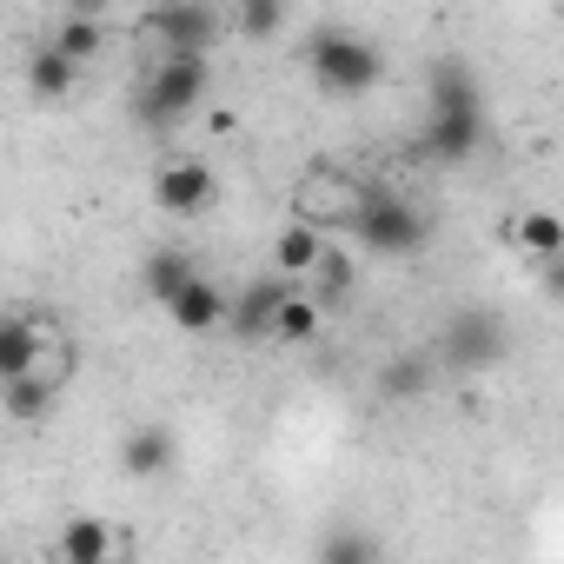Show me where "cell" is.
I'll return each mask as SVG.
<instances>
[{"label":"cell","instance_id":"obj_4","mask_svg":"<svg viewBox=\"0 0 564 564\" xmlns=\"http://www.w3.org/2000/svg\"><path fill=\"white\" fill-rule=\"evenodd\" d=\"M206 87H213L206 54H166V67L133 94V120H147V127H173V120H186V113L206 100Z\"/></svg>","mask_w":564,"mask_h":564},{"label":"cell","instance_id":"obj_1","mask_svg":"<svg viewBox=\"0 0 564 564\" xmlns=\"http://www.w3.org/2000/svg\"><path fill=\"white\" fill-rule=\"evenodd\" d=\"M352 246H366V252H379V259H412V252H425V239H432V219L405 199V193H386V186H359V206L346 213V226H339Z\"/></svg>","mask_w":564,"mask_h":564},{"label":"cell","instance_id":"obj_10","mask_svg":"<svg viewBox=\"0 0 564 564\" xmlns=\"http://www.w3.org/2000/svg\"><path fill=\"white\" fill-rule=\"evenodd\" d=\"M166 319H173L180 333H213V326L226 319V293L213 286V279H199V272H193L186 286L166 300Z\"/></svg>","mask_w":564,"mask_h":564},{"label":"cell","instance_id":"obj_9","mask_svg":"<svg viewBox=\"0 0 564 564\" xmlns=\"http://www.w3.org/2000/svg\"><path fill=\"white\" fill-rule=\"evenodd\" d=\"M286 293H293V279L272 272V279H252L239 300H226V319L239 326V339H265L272 333V313H279V300H286Z\"/></svg>","mask_w":564,"mask_h":564},{"label":"cell","instance_id":"obj_21","mask_svg":"<svg viewBox=\"0 0 564 564\" xmlns=\"http://www.w3.org/2000/svg\"><path fill=\"white\" fill-rule=\"evenodd\" d=\"M518 246H524L531 259H557V246H564L557 213H524V219H518Z\"/></svg>","mask_w":564,"mask_h":564},{"label":"cell","instance_id":"obj_11","mask_svg":"<svg viewBox=\"0 0 564 564\" xmlns=\"http://www.w3.org/2000/svg\"><path fill=\"white\" fill-rule=\"evenodd\" d=\"M166 465H173V432H160V425L127 432V445H120V471L127 478H160Z\"/></svg>","mask_w":564,"mask_h":564},{"label":"cell","instance_id":"obj_2","mask_svg":"<svg viewBox=\"0 0 564 564\" xmlns=\"http://www.w3.org/2000/svg\"><path fill=\"white\" fill-rule=\"evenodd\" d=\"M485 140V107L465 67H432V120H425V153L432 160H471Z\"/></svg>","mask_w":564,"mask_h":564},{"label":"cell","instance_id":"obj_23","mask_svg":"<svg viewBox=\"0 0 564 564\" xmlns=\"http://www.w3.org/2000/svg\"><path fill=\"white\" fill-rule=\"evenodd\" d=\"M372 551H379L372 538H359V531H339V538H333V544H326L319 557H372Z\"/></svg>","mask_w":564,"mask_h":564},{"label":"cell","instance_id":"obj_3","mask_svg":"<svg viewBox=\"0 0 564 564\" xmlns=\"http://www.w3.org/2000/svg\"><path fill=\"white\" fill-rule=\"evenodd\" d=\"M306 67L319 80V94H333V100H366L379 87V74H386L379 47L359 41V34H346V28H319L306 41Z\"/></svg>","mask_w":564,"mask_h":564},{"label":"cell","instance_id":"obj_13","mask_svg":"<svg viewBox=\"0 0 564 564\" xmlns=\"http://www.w3.org/2000/svg\"><path fill=\"white\" fill-rule=\"evenodd\" d=\"M74 80H80V61H67L54 41L28 54V87H34L41 100H67V94H74Z\"/></svg>","mask_w":564,"mask_h":564},{"label":"cell","instance_id":"obj_8","mask_svg":"<svg viewBox=\"0 0 564 564\" xmlns=\"http://www.w3.org/2000/svg\"><path fill=\"white\" fill-rule=\"evenodd\" d=\"M153 199H160V213H206L213 206V166L206 160H173V166H160V180H153Z\"/></svg>","mask_w":564,"mask_h":564},{"label":"cell","instance_id":"obj_12","mask_svg":"<svg viewBox=\"0 0 564 564\" xmlns=\"http://www.w3.org/2000/svg\"><path fill=\"white\" fill-rule=\"evenodd\" d=\"M319 252H326V232H319V226H306V219H293L286 232H279V239H272V265H279V272H286V279H306Z\"/></svg>","mask_w":564,"mask_h":564},{"label":"cell","instance_id":"obj_24","mask_svg":"<svg viewBox=\"0 0 564 564\" xmlns=\"http://www.w3.org/2000/svg\"><path fill=\"white\" fill-rule=\"evenodd\" d=\"M61 8H67V14H100L107 0H61Z\"/></svg>","mask_w":564,"mask_h":564},{"label":"cell","instance_id":"obj_14","mask_svg":"<svg viewBox=\"0 0 564 564\" xmlns=\"http://www.w3.org/2000/svg\"><path fill=\"white\" fill-rule=\"evenodd\" d=\"M300 286H306V293L319 300V313H326V306H339V300L352 293V259H346L339 246H326V252L313 259V272L300 279Z\"/></svg>","mask_w":564,"mask_h":564},{"label":"cell","instance_id":"obj_20","mask_svg":"<svg viewBox=\"0 0 564 564\" xmlns=\"http://www.w3.org/2000/svg\"><path fill=\"white\" fill-rule=\"evenodd\" d=\"M232 21L246 41H272L279 21H286V0H232Z\"/></svg>","mask_w":564,"mask_h":564},{"label":"cell","instance_id":"obj_6","mask_svg":"<svg viewBox=\"0 0 564 564\" xmlns=\"http://www.w3.org/2000/svg\"><path fill=\"white\" fill-rule=\"evenodd\" d=\"M359 206V180L352 173H333V166H306L300 173V193H293V219L306 226H346V213Z\"/></svg>","mask_w":564,"mask_h":564},{"label":"cell","instance_id":"obj_15","mask_svg":"<svg viewBox=\"0 0 564 564\" xmlns=\"http://www.w3.org/2000/svg\"><path fill=\"white\" fill-rule=\"evenodd\" d=\"M193 279V252H180V246H160L153 259H147V272H140V286H147V300L153 306H166L180 286Z\"/></svg>","mask_w":564,"mask_h":564},{"label":"cell","instance_id":"obj_5","mask_svg":"<svg viewBox=\"0 0 564 564\" xmlns=\"http://www.w3.org/2000/svg\"><path fill=\"white\" fill-rule=\"evenodd\" d=\"M445 359L458 366V372H485V366H498L505 352H511V333H505V319L498 313H485V306H458L452 319H445Z\"/></svg>","mask_w":564,"mask_h":564},{"label":"cell","instance_id":"obj_18","mask_svg":"<svg viewBox=\"0 0 564 564\" xmlns=\"http://www.w3.org/2000/svg\"><path fill=\"white\" fill-rule=\"evenodd\" d=\"M41 359V333L34 319H0V379H14Z\"/></svg>","mask_w":564,"mask_h":564},{"label":"cell","instance_id":"obj_16","mask_svg":"<svg viewBox=\"0 0 564 564\" xmlns=\"http://www.w3.org/2000/svg\"><path fill=\"white\" fill-rule=\"evenodd\" d=\"M113 551H120V538H113L100 518H74V524L61 531V557H67V564H107Z\"/></svg>","mask_w":564,"mask_h":564},{"label":"cell","instance_id":"obj_17","mask_svg":"<svg viewBox=\"0 0 564 564\" xmlns=\"http://www.w3.org/2000/svg\"><path fill=\"white\" fill-rule=\"evenodd\" d=\"M319 333V300L300 286V279H293V293L286 300H279V313H272V339H293V346H306Z\"/></svg>","mask_w":564,"mask_h":564},{"label":"cell","instance_id":"obj_19","mask_svg":"<svg viewBox=\"0 0 564 564\" xmlns=\"http://www.w3.org/2000/svg\"><path fill=\"white\" fill-rule=\"evenodd\" d=\"M54 47H61L67 61H80V67H87V61L100 54V14H67V21L54 28Z\"/></svg>","mask_w":564,"mask_h":564},{"label":"cell","instance_id":"obj_7","mask_svg":"<svg viewBox=\"0 0 564 564\" xmlns=\"http://www.w3.org/2000/svg\"><path fill=\"white\" fill-rule=\"evenodd\" d=\"M147 34L166 41V54H213L219 41V14L206 0H166V8L147 14Z\"/></svg>","mask_w":564,"mask_h":564},{"label":"cell","instance_id":"obj_22","mask_svg":"<svg viewBox=\"0 0 564 564\" xmlns=\"http://www.w3.org/2000/svg\"><path fill=\"white\" fill-rule=\"evenodd\" d=\"M425 379H432V372H425L419 359H392L379 386H386V399H419V392H425Z\"/></svg>","mask_w":564,"mask_h":564}]
</instances>
